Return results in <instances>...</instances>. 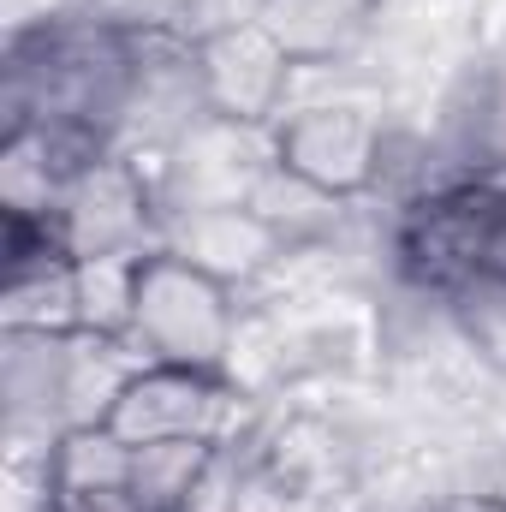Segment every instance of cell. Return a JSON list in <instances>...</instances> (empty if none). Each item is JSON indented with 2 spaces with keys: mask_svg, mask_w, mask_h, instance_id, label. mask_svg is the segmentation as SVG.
<instances>
[{
  "mask_svg": "<svg viewBox=\"0 0 506 512\" xmlns=\"http://www.w3.org/2000/svg\"><path fill=\"white\" fill-rule=\"evenodd\" d=\"M245 322V298L179 262L167 251H149L137 262V298H131L126 340L149 364H179V370H227L233 340Z\"/></svg>",
  "mask_w": 506,
  "mask_h": 512,
  "instance_id": "cell-1",
  "label": "cell"
},
{
  "mask_svg": "<svg viewBox=\"0 0 506 512\" xmlns=\"http://www.w3.org/2000/svg\"><path fill=\"white\" fill-rule=\"evenodd\" d=\"M167 209H245L262 173L274 167V126H239V120H197L161 155H131Z\"/></svg>",
  "mask_w": 506,
  "mask_h": 512,
  "instance_id": "cell-2",
  "label": "cell"
},
{
  "mask_svg": "<svg viewBox=\"0 0 506 512\" xmlns=\"http://www.w3.org/2000/svg\"><path fill=\"white\" fill-rule=\"evenodd\" d=\"M393 102L376 96H346V102H304L274 120V161L292 167L298 179L322 185L328 197H376L381 143H387Z\"/></svg>",
  "mask_w": 506,
  "mask_h": 512,
  "instance_id": "cell-3",
  "label": "cell"
},
{
  "mask_svg": "<svg viewBox=\"0 0 506 512\" xmlns=\"http://www.w3.org/2000/svg\"><path fill=\"white\" fill-rule=\"evenodd\" d=\"M292 72H298V60L280 48V36L268 24H239V30L197 42V78H203V102L215 120L274 126L286 114Z\"/></svg>",
  "mask_w": 506,
  "mask_h": 512,
  "instance_id": "cell-4",
  "label": "cell"
},
{
  "mask_svg": "<svg viewBox=\"0 0 506 512\" xmlns=\"http://www.w3.org/2000/svg\"><path fill=\"white\" fill-rule=\"evenodd\" d=\"M155 251L179 256L215 280H227L239 298L274 268L286 239L256 215V209H167L161 215V245Z\"/></svg>",
  "mask_w": 506,
  "mask_h": 512,
  "instance_id": "cell-5",
  "label": "cell"
},
{
  "mask_svg": "<svg viewBox=\"0 0 506 512\" xmlns=\"http://www.w3.org/2000/svg\"><path fill=\"white\" fill-rule=\"evenodd\" d=\"M381 0H268L262 24L292 60H352L370 42Z\"/></svg>",
  "mask_w": 506,
  "mask_h": 512,
  "instance_id": "cell-6",
  "label": "cell"
},
{
  "mask_svg": "<svg viewBox=\"0 0 506 512\" xmlns=\"http://www.w3.org/2000/svg\"><path fill=\"white\" fill-rule=\"evenodd\" d=\"M286 245H316V239H334L340 227H346V215H352V203L346 197H328L322 185H310V179H298L292 167H268L262 173V185L251 191V203Z\"/></svg>",
  "mask_w": 506,
  "mask_h": 512,
  "instance_id": "cell-7",
  "label": "cell"
},
{
  "mask_svg": "<svg viewBox=\"0 0 506 512\" xmlns=\"http://www.w3.org/2000/svg\"><path fill=\"white\" fill-rule=\"evenodd\" d=\"M215 453L209 441H143L131 453V495L149 512H191Z\"/></svg>",
  "mask_w": 506,
  "mask_h": 512,
  "instance_id": "cell-8",
  "label": "cell"
},
{
  "mask_svg": "<svg viewBox=\"0 0 506 512\" xmlns=\"http://www.w3.org/2000/svg\"><path fill=\"white\" fill-rule=\"evenodd\" d=\"M143 256H78V328L84 334H126Z\"/></svg>",
  "mask_w": 506,
  "mask_h": 512,
  "instance_id": "cell-9",
  "label": "cell"
},
{
  "mask_svg": "<svg viewBox=\"0 0 506 512\" xmlns=\"http://www.w3.org/2000/svg\"><path fill=\"white\" fill-rule=\"evenodd\" d=\"M447 304L465 346L506 382V274H471L465 286L447 292Z\"/></svg>",
  "mask_w": 506,
  "mask_h": 512,
  "instance_id": "cell-10",
  "label": "cell"
},
{
  "mask_svg": "<svg viewBox=\"0 0 506 512\" xmlns=\"http://www.w3.org/2000/svg\"><path fill=\"white\" fill-rule=\"evenodd\" d=\"M268 0H179V36L203 42V36H221V30H239V24H262Z\"/></svg>",
  "mask_w": 506,
  "mask_h": 512,
  "instance_id": "cell-11",
  "label": "cell"
},
{
  "mask_svg": "<svg viewBox=\"0 0 506 512\" xmlns=\"http://www.w3.org/2000/svg\"><path fill=\"white\" fill-rule=\"evenodd\" d=\"M54 512H149L131 483H114V489H78V495H54Z\"/></svg>",
  "mask_w": 506,
  "mask_h": 512,
  "instance_id": "cell-12",
  "label": "cell"
}]
</instances>
